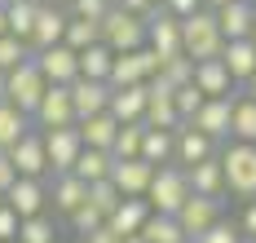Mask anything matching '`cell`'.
Wrapping results in <instances>:
<instances>
[{
	"instance_id": "cell-1",
	"label": "cell",
	"mask_w": 256,
	"mask_h": 243,
	"mask_svg": "<svg viewBox=\"0 0 256 243\" xmlns=\"http://www.w3.org/2000/svg\"><path fill=\"white\" fill-rule=\"evenodd\" d=\"M221 49H226V36H221V27H216V14H212L208 4L181 18V54L190 58V62L221 58Z\"/></svg>"
},
{
	"instance_id": "cell-2",
	"label": "cell",
	"mask_w": 256,
	"mask_h": 243,
	"mask_svg": "<svg viewBox=\"0 0 256 243\" xmlns=\"http://www.w3.org/2000/svg\"><path fill=\"white\" fill-rule=\"evenodd\" d=\"M221 172H226V194L234 199H256V142H226L221 146Z\"/></svg>"
},
{
	"instance_id": "cell-3",
	"label": "cell",
	"mask_w": 256,
	"mask_h": 243,
	"mask_svg": "<svg viewBox=\"0 0 256 243\" xmlns=\"http://www.w3.org/2000/svg\"><path fill=\"white\" fill-rule=\"evenodd\" d=\"M142 199L150 204V212H168V216H172L181 204L190 199V182H186V168H181V164H159Z\"/></svg>"
},
{
	"instance_id": "cell-4",
	"label": "cell",
	"mask_w": 256,
	"mask_h": 243,
	"mask_svg": "<svg viewBox=\"0 0 256 243\" xmlns=\"http://www.w3.org/2000/svg\"><path fill=\"white\" fill-rule=\"evenodd\" d=\"M102 27V44L110 54H128V49H142L146 44V18H137V14H128L120 4H110L106 9V18L98 22Z\"/></svg>"
},
{
	"instance_id": "cell-5",
	"label": "cell",
	"mask_w": 256,
	"mask_h": 243,
	"mask_svg": "<svg viewBox=\"0 0 256 243\" xmlns=\"http://www.w3.org/2000/svg\"><path fill=\"white\" fill-rule=\"evenodd\" d=\"M44 76L36 71V62L26 58V62H18L14 71H4V102H14L18 110H36V102H40V93H44Z\"/></svg>"
},
{
	"instance_id": "cell-6",
	"label": "cell",
	"mask_w": 256,
	"mask_h": 243,
	"mask_svg": "<svg viewBox=\"0 0 256 243\" xmlns=\"http://www.w3.org/2000/svg\"><path fill=\"white\" fill-rule=\"evenodd\" d=\"M31 124H36V128H66V124H76L71 88H66V84H44L40 102L31 110Z\"/></svg>"
},
{
	"instance_id": "cell-7",
	"label": "cell",
	"mask_w": 256,
	"mask_h": 243,
	"mask_svg": "<svg viewBox=\"0 0 256 243\" xmlns=\"http://www.w3.org/2000/svg\"><path fill=\"white\" fill-rule=\"evenodd\" d=\"M172 216H177V226L186 230V239H199L208 226H216V221L226 216V199H208V194H194V190H190V199H186Z\"/></svg>"
},
{
	"instance_id": "cell-8",
	"label": "cell",
	"mask_w": 256,
	"mask_h": 243,
	"mask_svg": "<svg viewBox=\"0 0 256 243\" xmlns=\"http://www.w3.org/2000/svg\"><path fill=\"white\" fill-rule=\"evenodd\" d=\"M44 137V160H49V177L53 172H71V164L80 160L84 142H80V128L66 124V128H40Z\"/></svg>"
},
{
	"instance_id": "cell-9",
	"label": "cell",
	"mask_w": 256,
	"mask_h": 243,
	"mask_svg": "<svg viewBox=\"0 0 256 243\" xmlns=\"http://www.w3.org/2000/svg\"><path fill=\"white\" fill-rule=\"evenodd\" d=\"M4 155H9V164H14L18 177H49V160H44V137H40V128L22 133Z\"/></svg>"
},
{
	"instance_id": "cell-10",
	"label": "cell",
	"mask_w": 256,
	"mask_h": 243,
	"mask_svg": "<svg viewBox=\"0 0 256 243\" xmlns=\"http://www.w3.org/2000/svg\"><path fill=\"white\" fill-rule=\"evenodd\" d=\"M216 150H221V142L199 133L194 124H177L172 128V164H181V168H190V164H199V160H212Z\"/></svg>"
},
{
	"instance_id": "cell-11",
	"label": "cell",
	"mask_w": 256,
	"mask_h": 243,
	"mask_svg": "<svg viewBox=\"0 0 256 243\" xmlns=\"http://www.w3.org/2000/svg\"><path fill=\"white\" fill-rule=\"evenodd\" d=\"M31 62H36V71H40L49 84H71V80L80 76V54H76V49H66V44L36 49V54H31Z\"/></svg>"
},
{
	"instance_id": "cell-12",
	"label": "cell",
	"mask_w": 256,
	"mask_h": 243,
	"mask_svg": "<svg viewBox=\"0 0 256 243\" xmlns=\"http://www.w3.org/2000/svg\"><path fill=\"white\" fill-rule=\"evenodd\" d=\"M18 216H36V212H49V182L44 177H18L14 186L0 194Z\"/></svg>"
},
{
	"instance_id": "cell-13",
	"label": "cell",
	"mask_w": 256,
	"mask_h": 243,
	"mask_svg": "<svg viewBox=\"0 0 256 243\" xmlns=\"http://www.w3.org/2000/svg\"><path fill=\"white\" fill-rule=\"evenodd\" d=\"M146 49L164 58H177L181 54V18H172L168 9H154L150 18H146Z\"/></svg>"
},
{
	"instance_id": "cell-14",
	"label": "cell",
	"mask_w": 256,
	"mask_h": 243,
	"mask_svg": "<svg viewBox=\"0 0 256 243\" xmlns=\"http://www.w3.org/2000/svg\"><path fill=\"white\" fill-rule=\"evenodd\" d=\"M230 110H234V98H204V106L194 110L186 124H194L212 142H230Z\"/></svg>"
},
{
	"instance_id": "cell-15",
	"label": "cell",
	"mask_w": 256,
	"mask_h": 243,
	"mask_svg": "<svg viewBox=\"0 0 256 243\" xmlns=\"http://www.w3.org/2000/svg\"><path fill=\"white\" fill-rule=\"evenodd\" d=\"M62 31H66V9H58V4H44V0H40L36 22H31V31H26V49L36 54V49L62 44Z\"/></svg>"
},
{
	"instance_id": "cell-16",
	"label": "cell",
	"mask_w": 256,
	"mask_h": 243,
	"mask_svg": "<svg viewBox=\"0 0 256 243\" xmlns=\"http://www.w3.org/2000/svg\"><path fill=\"white\" fill-rule=\"evenodd\" d=\"M190 84L204 93V98H238L243 88L230 80V71H226V62L221 58H208V62H194V76Z\"/></svg>"
},
{
	"instance_id": "cell-17",
	"label": "cell",
	"mask_w": 256,
	"mask_h": 243,
	"mask_svg": "<svg viewBox=\"0 0 256 243\" xmlns=\"http://www.w3.org/2000/svg\"><path fill=\"white\" fill-rule=\"evenodd\" d=\"M66 88H71V106H76V120H84V115H98V110L110 106V84H106V80L76 76Z\"/></svg>"
},
{
	"instance_id": "cell-18",
	"label": "cell",
	"mask_w": 256,
	"mask_h": 243,
	"mask_svg": "<svg viewBox=\"0 0 256 243\" xmlns=\"http://www.w3.org/2000/svg\"><path fill=\"white\" fill-rule=\"evenodd\" d=\"M212 14H216V27H221L226 40H243L256 27V0H230L221 9H212Z\"/></svg>"
},
{
	"instance_id": "cell-19",
	"label": "cell",
	"mask_w": 256,
	"mask_h": 243,
	"mask_svg": "<svg viewBox=\"0 0 256 243\" xmlns=\"http://www.w3.org/2000/svg\"><path fill=\"white\" fill-rule=\"evenodd\" d=\"M221 155V150H216ZM199 160L186 168V182H190V190L194 194H208V199H226V172H221V160Z\"/></svg>"
},
{
	"instance_id": "cell-20",
	"label": "cell",
	"mask_w": 256,
	"mask_h": 243,
	"mask_svg": "<svg viewBox=\"0 0 256 243\" xmlns=\"http://www.w3.org/2000/svg\"><path fill=\"white\" fill-rule=\"evenodd\" d=\"M221 62H226L230 80L243 88V84L252 80V71H256V44H252V36H243V40H226V49H221Z\"/></svg>"
},
{
	"instance_id": "cell-21",
	"label": "cell",
	"mask_w": 256,
	"mask_h": 243,
	"mask_svg": "<svg viewBox=\"0 0 256 243\" xmlns=\"http://www.w3.org/2000/svg\"><path fill=\"white\" fill-rule=\"evenodd\" d=\"M88 194V182H80L76 172H53V186H49V208L53 212H76Z\"/></svg>"
},
{
	"instance_id": "cell-22",
	"label": "cell",
	"mask_w": 256,
	"mask_h": 243,
	"mask_svg": "<svg viewBox=\"0 0 256 243\" xmlns=\"http://www.w3.org/2000/svg\"><path fill=\"white\" fill-rule=\"evenodd\" d=\"M154 177V164L146 160H115V168H110V182L120 186V194H146V186H150Z\"/></svg>"
},
{
	"instance_id": "cell-23",
	"label": "cell",
	"mask_w": 256,
	"mask_h": 243,
	"mask_svg": "<svg viewBox=\"0 0 256 243\" xmlns=\"http://www.w3.org/2000/svg\"><path fill=\"white\" fill-rule=\"evenodd\" d=\"M146 216H150V204H146V199H137V194H124V199L115 204V212L106 216V226L124 239V234H137V230H142V221H146Z\"/></svg>"
},
{
	"instance_id": "cell-24",
	"label": "cell",
	"mask_w": 256,
	"mask_h": 243,
	"mask_svg": "<svg viewBox=\"0 0 256 243\" xmlns=\"http://www.w3.org/2000/svg\"><path fill=\"white\" fill-rule=\"evenodd\" d=\"M76 128H80V142H84V146L110 150V142H115V133H120V120H115L110 110H98V115H84V120H76Z\"/></svg>"
},
{
	"instance_id": "cell-25",
	"label": "cell",
	"mask_w": 256,
	"mask_h": 243,
	"mask_svg": "<svg viewBox=\"0 0 256 243\" xmlns=\"http://www.w3.org/2000/svg\"><path fill=\"white\" fill-rule=\"evenodd\" d=\"M110 115L120 120V124H132V120H142V110H146V84H124V88H110Z\"/></svg>"
},
{
	"instance_id": "cell-26",
	"label": "cell",
	"mask_w": 256,
	"mask_h": 243,
	"mask_svg": "<svg viewBox=\"0 0 256 243\" xmlns=\"http://www.w3.org/2000/svg\"><path fill=\"white\" fill-rule=\"evenodd\" d=\"M110 168H115V155L110 150H98V146H84L80 160L71 164V172H76L80 182H102V177H110Z\"/></svg>"
},
{
	"instance_id": "cell-27",
	"label": "cell",
	"mask_w": 256,
	"mask_h": 243,
	"mask_svg": "<svg viewBox=\"0 0 256 243\" xmlns=\"http://www.w3.org/2000/svg\"><path fill=\"white\" fill-rule=\"evenodd\" d=\"M230 142H256V98L238 93L230 110Z\"/></svg>"
},
{
	"instance_id": "cell-28",
	"label": "cell",
	"mask_w": 256,
	"mask_h": 243,
	"mask_svg": "<svg viewBox=\"0 0 256 243\" xmlns=\"http://www.w3.org/2000/svg\"><path fill=\"white\" fill-rule=\"evenodd\" d=\"M137 234L146 243H186V230L177 226V216H168V212H150Z\"/></svg>"
},
{
	"instance_id": "cell-29",
	"label": "cell",
	"mask_w": 256,
	"mask_h": 243,
	"mask_svg": "<svg viewBox=\"0 0 256 243\" xmlns=\"http://www.w3.org/2000/svg\"><path fill=\"white\" fill-rule=\"evenodd\" d=\"M22 133H31V115H26V110H18L14 102H4V98H0V150H9V146H14Z\"/></svg>"
},
{
	"instance_id": "cell-30",
	"label": "cell",
	"mask_w": 256,
	"mask_h": 243,
	"mask_svg": "<svg viewBox=\"0 0 256 243\" xmlns=\"http://www.w3.org/2000/svg\"><path fill=\"white\" fill-rule=\"evenodd\" d=\"M137 160H146V164H172V128H146L142 133V155Z\"/></svg>"
},
{
	"instance_id": "cell-31",
	"label": "cell",
	"mask_w": 256,
	"mask_h": 243,
	"mask_svg": "<svg viewBox=\"0 0 256 243\" xmlns=\"http://www.w3.org/2000/svg\"><path fill=\"white\" fill-rule=\"evenodd\" d=\"M14 243H58V226H53L49 212H36L18 221V239Z\"/></svg>"
},
{
	"instance_id": "cell-32",
	"label": "cell",
	"mask_w": 256,
	"mask_h": 243,
	"mask_svg": "<svg viewBox=\"0 0 256 243\" xmlns=\"http://www.w3.org/2000/svg\"><path fill=\"white\" fill-rule=\"evenodd\" d=\"M98 40H102V27H98V22H88V18H71V14H66V31H62V44H66V49H88V44H98Z\"/></svg>"
},
{
	"instance_id": "cell-33",
	"label": "cell",
	"mask_w": 256,
	"mask_h": 243,
	"mask_svg": "<svg viewBox=\"0 0 256 243\" xmlns=\"http://www.w3.org/2000/svg\"><path fill=\"white\" fill-rule=\"evenodd\" d=\"M110 62H115V54L98 40V44L80 49V76H88V80H106V76H110Z\"/></svg>"
},
{
	"instance_id": "cell-34",
	"label": "cell",
	"mask_w": 256,
	"mask_h": 243,
	"mask_svg": "<svg viewBox=\"0 0 256 243\" xmlns=\"http://www.w3.org/2000/svg\"><path fill=\"white\" fill-rule=\"evenodd\" d=\"M142 133H146L142 120L120 124V133H115V142H110V155H115V160H137V155H142Z\"/></svg>"
},
{
	"instance_id": "cell-35",
	"label": "cell",
	"mask_w": 256,
	"mask_h": 243,
	"mask_svg": "<svg viewBox=\"0 0 256 243\" xmlns=\"http://www.w3.org/2000/svg\"><path fill=\"white\" fill-rule=\"evenodd\" d=\"M36 9H40V0H9V4H4V18H9V36L26 40V31H31V22H36Z\"/></svg>"
},
{
	"instance_id": "cell-36",
	"label": "cell",
	"mask_w": 256,
	"mask_h": 243,
	"mask_svg": "<svg viewBox=\"0 0 256 243\" xmlns=\"http://www.w3.org/2000/svg\"><path fill=\"white\" fill-rule=\"evenodd\" d=\"M84 199H88L102 216H110V212H115V204H120L124 194H120V186H115L110 177H102V182H88V194H84Z\"/></svg>"
},
{
	"instance_id": "cell-37",
	"label": "cell",
	"mask_w": 256,
	"mask_h": 243,
	"mask_svg": "<svg viewBox=\"0 0 256 243\" xmlns=\"http://www.w3.org/2000/svg\"><path fill=\"white\" fill-rule=\"evenodd\" d=\"M66 221H71V230H76L80 239H84V234H93V230H98V226H106V216L98 212V208H93V204H88V199H84V204H80L76 212H66Z\"/></svg>"
},
{
	"instance_id": "cell-38",
	"label": "cell",
	"mask_w": 256,
	"mask_h": 243,
	"mask_svg": "<svg viewBox=\"0 0 256 243\" xmlns=\"http://www.w3.org/2000/svg\"><path fill=\"white\" fill-rule=\"evenodd\" d=\"M31 58V49H26V40H18V36H0V71H14L18 62H26Z\"/></svg>"
},
{
	"instance_id": "cell-39",
	"label": "cell",
	"mask_w": 256,
	"mask_h": 243,
	"mask_svg": "<svg viewBox=\"0 0 256 243\" xmlns=\"http://www.w3.org/2000/svg\"><path fill=\"white\" fill-rule=\"evenodd\" d=\"M194 243H248V239H243V230H238L234 221H226V216H221V221H216V226H208Z\"/></svg>"
},
{
	"instance_id": "cell-40",
	"label": "cell",
	"mask_w": 256,
	"mask_h": 243,
	"mask_svg": "<svg viewBox=\"0 0 256 243\" xmlns=\"http://www.w3.org/2000/svg\"><path fill=\"white\" fill-rule=\"evenodd\" d=\"M172 106H177V115H181V120H190L194 110L204 106V93H199L194 84H181V88H172Z\"/></svg>"
},
{
	"instance_id": "cell-41",
	"label": "cell",
	"mask_w": 256,
	"mask_h": 243,
	"mask_svg": "<svg viewBox=\"0 0 256 243\" xmlns=\"http://www.w3.org/2000/svg\"><path fill=\"white\" fill-rule=\"evenodd\" d=\"M110 4H115V0H71L66 14H71V18H88V22H102Z\"/></svg>"
},
{
	"instance_id": "cell-42",
	"label": "cell",
	"mask_w": 256,
	"mask_h": 243,
	"mask_svg": "<svg viewBox=\"0 0 256 243\" xmlns=\"http://www.w3.org/2000/svg\"><path fill=\"white\" fill-rule=\"evenodd\" d=\"M18 221H22V216L0 199V243H14V239H18Z\"/></svg>"
},
{
	"instance_id": "cell-43",
	"label": "cell",
	"mask_w": 256,
	"mask_h": 243,
	"mask_svg": "<svg viewBox=\"0 0 256 243\" xmlns=\"http://www.w3.org/2000/svg\"><path fill=\"white\" fill-rule=\"evenodd\" d=\"M159 9H168L172 18H186V14H194V9H204V0H159Z\"/></svg>"
},
{
	"instance_id": "cell-44",
	"label": "cell",
	"mask_w": 256,
	"mask_h": 243,
	"mask_svg": "<svg viewBox=\"0 0 256 243\" xmlns=\"http://www.w3.org/2000/svg\"><path fill=\"white\" fill-rule=\"evenodd\" d=\"M238 230H243V239H248V243H256V199L243 204V221H238Z\"/></svg>"
},
{
	"instance_id": "cell-45",
	"label": "cell",
	"mask_w": 256,
	"mask_h": 243,
	"mask_svg": "<svg viewBox=\"0 0 256 243\" xmlns=\"http://www.w3.org/2000/svg\"><path fill=\"white\" fill-rule=\"evenodd\" d=\"M120 9H128V14H137V18H150L154 9H159V0H115Z\"/></svg>"
},
{
	"instance_id": "cell-46",
	"label": "cell",
	"mask_w": 256,
	"mask_h": 243,
	"mask_svg": "<svg viewBox=\"0 0 256 243\" xmlns=\"http://www.w3.org/2000/svg\"><path fill=\"white\" fill-rule=\"evenodd\" d=\"M14 182H18V172H14V164H9V155L0 150V194H4V190L14 186Z\"/></svg>"
},
{
	"instance_id": "cell-47",
	"label": "cell",
	"mask_w": 256,
	"mask_h": 243,
	"mask_svg": "<svg viewBox=\"0 0 256 243\" xmlns=\"http://www.w3.org/2000/svg\"><path fill=\"white\" fill-rule=\"evenodd\" d=\"M84 243H120V234H115L110 226H98L93 234H84Z\"/></svg>"
},
{
	"instance_id": "cell-48",
	"label": "cell",
	"mask_w": 256,
	"mask_h": 243,
	"mask_svg": "<svg viewBox=\"0 0 256 243\" xmlns=\"http://www.w3.org/2000/svg\"><path fill=\"white\" fill-rule=\"evenodd\" d=\"M243 93H248V98H256V71H252V80L243 84Z\"/></svg>"
},
{
	"instance_id": "cell-49",
	"label": "cell",
	"mask_w": 256,
	"mask_h": 243,
	"mask_svg": "<svg viewBox=\"0 0 256 243\" xmlns=\"http://www.w3.org/2000/svg\"><path fill=\"white\" fill-rule=\"evenodd\" d=\"M9 31V18H4V4H0V36Z\"/></svg>"
},
{
	"instance_id": "cell-50",
	"label": "cell",
	"mask_w": 256,
	"mask_h": 243,
	"mask_svg": "<svg viewBox=\"0 0 256 243\" xmlns=\"http://www.w3.org/2000/svg\"><path fill=\"white\" fill-rule=\"evenodd\" d=\"M120 243H146V239H142V234H124Z\"/></svg>"
},
{
	"instance_id": "cell-51",
	"label": "cell",
	"mask_w": 256,
	"mask_h": 243,
	"mask_svg": "<svg viewBox=\"0 0 256 243\" xmlns=\"http://www.w3.org/2000/svg\"><path fill=\"white\" fill-rule=\"evenodd\" d=\"M208 9H221V4H230V0H204Z\"/></svg>"
},
{
	"instance_id": "cell-52",
	"label": "cell",
	"mask_w": 256,
	"mask_h": 243,
	"mask_svg": "<svg viewBox=\"0 0 256 243\" xmlns=\"http://www.w3.org/2000/svg\"><path fill=\"white\" fill-rule=\"evenodd\" d=\"M44 4H58V9H66V4H71V0H44Z\"/></svg>"
},
{
	"instance_id": "cell-53",
	"label": "cell",
	"mask_w": 256,
	"mask_h": 243,
	"mask_svg": "<svg viewBox=\"0 0 256 243\" xmlns=\"http://www.w3.org/2000/svg\"><path fill=\"white\" fill-rule=\"evenodd\" d=\"M0 98H4V71H0Z\"/></svg>"
},
{
	"instance_id": "cell-54",
	"label": "cell",
	"mask_w": 256,
	"mask_h": 243,
	"mask_svg": "<svg viewBox=\"0 0 256 243\" xmlns=\"http://www.w3.org/2000/svg\"><path fill=\"white\" fill-rule=\"evenodd\" d=\"M252 44H256V27H252Z\"/></svg>"
},
{
	"instance_id": "cell-55",
	"label": "cell",
	"mask_w": 256,
	"mask_h": 243,
	"mask_svg": "<svg viewBox=\"0 0 256 243\" xmlns=\"http://www.w3.org/2000/svg\"><path fill=\"white\" fill-rule=\"evenodd\" d=\"M0 4H9V0H0Z\"/></svg>"
},
{
	"instance_id": "cell-56",
	"label": "cell",
	"mask_w": 256,
	"mask_h": 243,
	"mask_svg": "<svg viewBox=\"0 0 256 243\" xmlns=\"http://www.w3.org/2000/svg\"><path fill=\"white\" fill-rule=\"evenodd\" d=\"M186 243H194V239H186Z\"/></svg>"
}]
</instances>
